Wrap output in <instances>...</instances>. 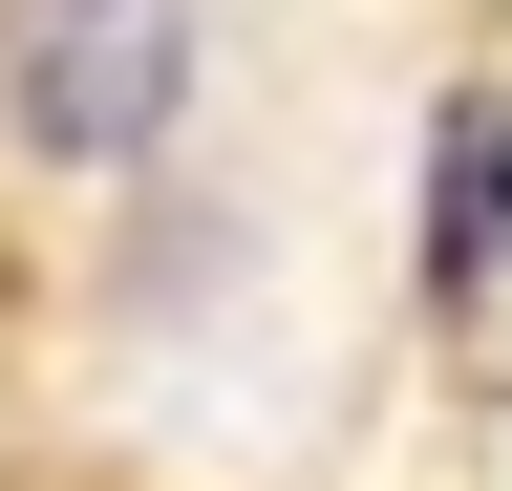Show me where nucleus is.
I'll return each instance as SVG.
<instances>
[{
	"mask_svg": "<svg viewBox=\"0 0 512 491\" xmlns=\"http://www.w3.org/2000/svg\"><path fill=\"white\" fill-rule=\"evenodd\" d=\"M192 86H214V0H0V171L22 193H128Z\"/></svg>",
	"mask_w": 512,
	"mask_h": 491,
	"instance_id": "f257e3e1",
	"label": "nucleus"
},
{
	"mask_svg": "<svg viewBox=\"0 0 512 491\" xmlns=\"http://www.w3.org/2000/svg\"><path fill=\"white\" fill-rule=\"evenodd\" d=\"M491 257H512V86H470V107H448V171H427V278L470 299Z\"/></svg>",
	"mask_w": 512,
	"mask_h": 491,
	"instance_id": "f03ea898",
	"label": "nucleus"
}]
</instances>
